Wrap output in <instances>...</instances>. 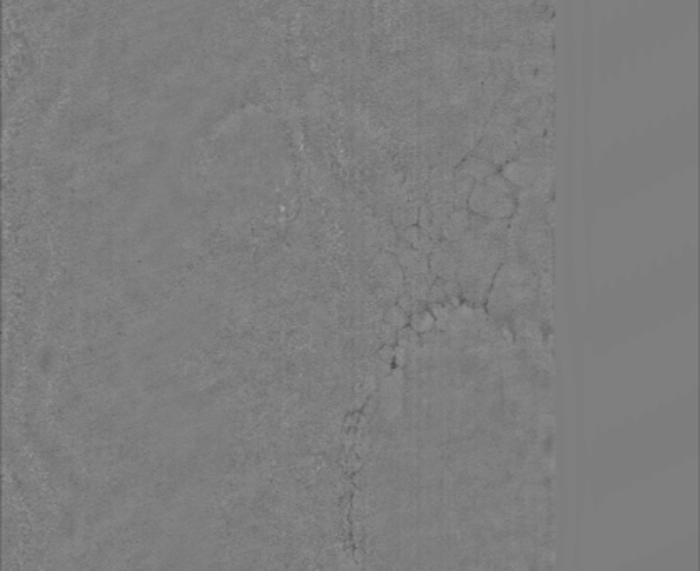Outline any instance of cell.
Listing matches in <instances>:
<instances>
[{
    "label": "cell",
    "mask_w": 700,
    "mask_h": 571,
    "mask_svg": "<svg viewBox=\"0 0 700 571\" xmlns=\"http://www.w3.org/2000/svg\"><path fill=\"white\" fill-rule=\"evenodd\" d=\"M535 267L520 257H510L496 272L488 299V313L495 318L520 314L538 299Z\"/></svg>",
    "instance_id": "cell-1"
},
{
    "label": "cell",
    "mask_w": 700,
    "mask_h": 571,
    "mask_svg": "<svg viewBox=\"0 0 700 571\" xmlns=\"http://www.w3.org/2000/svg\"><path fill=\"white\" fill-rule=\"evenodd\" d=\"M466 206L471 214L488 219H510L517 211V187L503 174L493 172L475 184Z\"/></svg>",
    "instance_id": "cell-2"
},
{
    "label": "cell",
    "mask_w": 700,
    "mask_h": 571,
    "mask_svg": "<svg viewBox=\"0 0 700 571\" xmlns=\"http://www.w3.org/2000/svg\"><path fill=\"white\" fill-rule=\"evenodd\" d=\"M430 269L438 279L452 281L456 279L458 275V257L450 240L442 239L433 249V253L428 256Z\"/></svg>",
    "instance_id": "cell-3"
},
{
    "label": "cell",
    "mask_w": 700,
    "mask_h": 571,
    "mask_svg": "<svg viewBox=\"0 0 700 571\" xmlns=\"http://www.w3.org/2000/svg\"><path fill=\"white\" fill-rule=\"evenodd\" d=\"M396 261H398L401 271H403V276H422L432 271L427 254L416 251L406 243L405 248H400Z\"/></svg>",
    "instance_id": "cell-4"
},
{
    "label": "cell",
    "mask_w": 700,
    "mask_h": 571,
    "mask_svg": "<svg viewBox=\"0 0 700 571\" xmlns=\"http://www.w3.org/2000/svg\"><path fill=\"white\" fill-rule=\"evenodd\" d=\"M470 216L471 214L468 212L466 207L453 211L452 216L448 217L447 223L443 224L442 239L450 240V243H456V240L460 239L468 229H470Z\"/></svg>",
    "instance_id": "cell-5"
},
{
    "label": "cell",
    "mask_w": 700,
    "mask_h": 571,
    "mask_svg": "<svg viewBox=\"0 0 700 571\" xmlns=\"http://www.w3.org/2000/svg\"><path fill=\"white\" fill-rule=\"evenodd\" d=\"M403 239H405L406 244H410V246L416 249V251L427 254V256H430V254L433 253V249L437 248V244H438V243H434V240L432 239V235H430L427 231L418 228L416 224L410 226V228L405 229Z\"/></svg>",
    "instance_id": "cell-6"
},
{
    "label": "cell",
    "mask_w": 700,
    "mask_h": 571,
    "mask_svg": "<svg viewBox=\"0 0 700 571\" xmlns=\"http://www.w3.org/2000/svg\"><path fill=\"white\" fill-rule=\"evenodd\" d=\"M458 169H460L463 174H466L468 177H471L475 182L483 181V179H486L488 176H491L493 172H496L493 164H491L488 159H483V157L466 159L465 162H463Z\"/></svg>",
    "instance_id": "cell-7"
},
{
    "label": "cell",
    "mask_w": 700,
    "mask_h": 571,
    "mask_svg": "<svg viewBox=\"0 0 700 571\" xmlns=\"http://www.w3.org/2000/svg\"><path fill=\"white\" fill-rule=\"evenodd\" d=\"M408 326L411 329H415L416 333L422 334L423 336V334L432 333L433 329L437 328V318H434V314L432 313V311L423 309V311H418V313L410 316V324Z\"/></svg>",
    "instance_id": "cell-8"
},
{
    "label": "cell",
    "mask_w": 700,
    "mask_h": 571,
    "mask_svg": "<svg viewBox=\"0 0 700 571\" xmlns=\"http://www.w3.org/2000/svg\"><path fill=\"white\" fill-rule=\"evenodd\" d=\"M385 323L390 324L391 328H395L396 331H400V329H403L410 324V316L406 314L398 304H396V306H393V308H390L386 311Z\"/></svg>",
    "instance_id": "cell-9"
},
{
    "label": "cell",
    "mask_w": 700,
    "mask_h": 571,
    "mask_svg": "<svg viewBox=\"0 0 700 571\" xmlns=\"http://www.w3.org/2000/svg\"><path fill=\"white\" fill-rule=\"evenodd\" d=\"M398 306H400L401 309L405 311L406 314L411 316V314L418 313L420 306H422V303H420V301L413 299V297H411L410 294H406V292H403V294H401L400 299H398Z\"/></svg>",
    "instance_id": "cell-10"
},
{
    "label": "cell",
    "mask_w": 700,
    "mask_h": 571,
    "mask_svg": "<svg viewBox=\"0 0 700 571\" xmlns=\"http://www.w3.org/2000/svg\"><path fill=\"white\" fill-rule=\"evenodd\" d=\"M378 356H380V360L385 362V365H391V362L395 361V348L390 346V344H385V346L380 349V353H378Z\"/></svg>",
    "instance_id": "cell-11"
}]
</instances>
